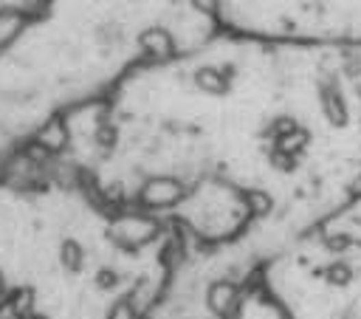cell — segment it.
<instances>
[{"mask_svg":"<svg viewBox=\"0 0 361 319\" xmlns=\"http://www.w3.org/2000/svg\"><path fill=\"white\" fill-rule=\"evenodd\" d=\"M299 125H297V119H291V116H277L266 130H262V136H266V139H282V136H288L291 130H297Z\"/></svg>","mask_w":361,"mask_h":319,"instance_id":"cell-7","label":"cell"},{"mask_svg":"<svg viewBox=\"0 0 361 319\" xmlns=\"http://www.w3.org/2000/svg\"><path fill=\"white\" fill-rule=\"evenodd\" d=\"M243 203L254 218H262L274 209V198L266 190H243Z\"/></svg>","mask_w":361,"mask_h":319,"instance_id":"cell-4","label":"cell"},{"mask_svg":"<svg viewBox=\"0 0 361 319\" xmlns=\"http://www.w3.org/2000/svg\"><path fill=\"white\" fill-rule=\"evenodd\" d=\"M308 142H310V133L302 130V127H297V130H291L288 136H282V139H277L274 147L282 150V153H288V155H299L308 147Z\"/></svg>","mask_w":361,"mask_h":319,"instance_id":"cell-5","label":"cell"},{"mask_svg":"<svg viewBox=\"0 0 361 319\" xmlns=\"http://www.w3.org/2000/svg\"><path fill=\"white\" fill-rule=\"evenodd\" d=\"M350 246V238L347 235H336V238H327V248L330 252H345Z\"/></svg>","mask_w":361,"mask_h":319,"instance_id":"cell-9","label":"cell"},{"mask_svg":"<svg viewBox=\"0 0 361 319\" xmlns=\"http://www.w3.org/2000/svg\"><path fill=\"white\" fill-rule=\"evenodd\" d=\"M325 280H327L330 285L345 288V285H350V280H353V268H350L347 263H330V266L325 268Z\"/></svg>","mask_w":361,"mask_h":319,"instance_id":"cell-6","label":"cell"},{"mask_svg":"<svg viewBox=\"0 0 361 319\" xmlns=\"http://www.w3.org/2000/svg\"><path fill=\"white\" fill-rule=\"evenodd\" d=\"M319 105H322L325 119H327L333 127H345V125L350 122L347 102H345V97L339 94V88H336V85H327V82L319 85Z\"/></svg>","mask_w":361,"mask_h":319,"instance_id":"cell-3","label":"cell"},{"mask_svg":"<svg viewBox=\"0 0 361 319\" xmlns=\"http://www.w3.org/2000/svg\"><path fill=\"white\" fill-rule=\"evenodd\" d=\"M192 0H0V175L65 116L212 29Z\"/></svg>","mask_w":361,"mask_h":319,"instance_id":"cell-1","label":"cell"},{"mask_svg":"<svg viewBox=\"0 0 361 319\" xmlns=\"http://www.w3.org/2000/svg\"><path fill=\"white\" fill-rule=\"evenodd\" d=\"M350 192H353V195H361V175H358V178L353 181V187H350Z\"/></svg>","mask_w":361,"mask_h":319,"instance_id":"cell-10","label":"cell"},{"mask_svg":"<svg viewBox=\"0 0 361 319\" xmlns=\"http://www.w3.org/2000/svg\"><path fill=\"white\" fill-rule=\"evenodd\" d=\"M237 300H240V288L226 277L212 280L206 285V308L214 316H229L237 308Z\"/></svg>","mask_w":361,"mask_h":319,"instance_id":"cell-2","label":"cell"},{"mask_svg":"<svg viewBox=\"0 0 361 319\" xmlns=\"http://www.w3.org/2000/svg\"><path fill=\"white\" fill-rule=\"evenodd\" d=\"M269 164L274 167V170H279V173H294L297 170V155H288V153H282V150H271L269 153Z\"/></svg>","mask_w":361,"mask_h":319,"instance_id":"cell-8","label":"cell"}]
</instances>
